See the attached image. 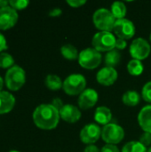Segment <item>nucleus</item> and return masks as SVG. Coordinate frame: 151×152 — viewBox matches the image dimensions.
Returning a JSON list of instances; mask_svg holds the SVG:
<instances>
[{"mask_svg":"<svg viewBox=\"0 0 151 152\" xmlns=\"http://www.w3.org/2000/svg\"><path fill=\"white\" fill-rule=\"evenodd\" d=\"M8 46H7V43H6V39L5 37L3 36V34L0 33V52L7 49Z\"/></svg>","mask_w":151,"mask_h":152,"instance_id":"obj_33","label":"nucleus"},{"mask_svg":"<svg viewBox=\"0 0 151 152\" xmlns=\"http://www.w3.org/2000/svg\"><path fill=\"white\" fill-rule=\"evenodd\" d=\"M61 13H62L61 9H60V8H54L52 11H50L49 16H51V17H58V16H61Z\"/></svg>","mask_w":151,"mask_h":152,"instance_id":"obj_34","label":"nucleus"},{"mask_svg":"<svg viewBox=\"0 0 151 152\" xmlns=\"http://www.w3.org/2000/svg\"><path fill=\"white\" fill-rule=\"evenodd\" d=\"M148 149L140 142L132 141L125 143L122 149V152H147Z\"/></svg>","mask_w":151,"mask_h":152,"instance_id":"obj_24","label":"nucleus"},{"mask_svg":"<svg viewBox=\"0 0 151 152\" xmlns=\"http://www.w3.org/2000/svg\"><path fill=\"white\" fill-rule=\"evenodd\" d=\"M9 152H20V151H11Z\"/></svg>","mask_w":151,"mask_h":152,"instance_id":"obj_39","label":"nucleus"},{"mask_svg":"<svg viewBox=\"0 0 151 152\" xmlns=\"http://www.w3.org/2000/svg\"><path fill=\"white\" fill-rule=\"evenodd\" d=\"M79 137L83 143L93 145L101 137V129L99 125L93 123L85 125L80 131Z\"/></svg>","mask_w":151,"mask_h":152,"instance_id":"obj_10","label":"nucleus"},{"mask_svg":"<svg viewBox=\"0 0 151 152\" xmlns=\"http://www.w3.org/2000/svg\"><path fill=\"white\" fill-rule=\"evenodd\" d=\"M117 37L112 32L99 31L97 32L92 40L93 47L98 52H109L115 49Z\"/></svg>","mask_w":151,"mask_h":152,"instance_id":"obj_4","label":"nucleus"},{"mask_svg":"<svg viewBox=\"0 0 151 152\" xmlns=\"http://www.w3.org/2000/svg\"><path fill=\"white\" fill-rule=\"evenodd\" d=\"M60 112L52 104H41L33 112L35 125L42 130H53L60 122Z\"/></svg>","mask_w":151,"mask_h":152,"instance_id":"obj_1","label":"nucleus"},{"mask_svg":"<svg viewBox=\"0 0 151 152\" xmlns=\"http://www.w3.org/2000/svg\"><path fill=\"white\" fill-rule=\"evenodd\" d=\"M9 6V1H4V0H0V8Z\"/></svg>","mask_w":151,"mask_h":152,"instance_id":"obj_36","label":"nucleus"},{"mask_svg":"<svg viewBox=\"0 0 151 152\" xmlns=\"http://www.w3.org/2000/svg\"><path fill=\"white\" fill-rule=\"evenodd\" d=\"M118 74L115 68L110 67H104L101 69L96 74L97 82L104 86H112L117 79Z\"/></svg>","mask_w":151,"mask_h":152,"instance_id":"obj_13","label":"nucleus"},{"mask_svg":"<svg viewBox=\"0 0 151 152\" xmlns=\"http://www.w3.org/2000/svg\"><path fill=\"white\" fill-rule=\"evenodd\" d=\"M51 104H52L55 109H57L59 111H60V110H61V109L64 106V104H63L62 101H61L60 98H55V99H53Z\"/></svg>","mask_w":151,"mask_h":152,"instance_id":"obj_32","label":"nucleus"},{"mask_svg":"<svg viewBox=\"0 0 151 152\" xmlns=\"http://www.w3.org/2000/svg\"><path fill=\"white\" fill-rule=\"evenodd\" d=\"M17 11L10 5L0 8V29L6 30L12 28L18 21Z\"/></svg>","mask_w":151,"mask_h":152,"instance_id":"obj_11","label":"nucleus"},{"mask_svg":"<svg viewBox=\"0 0 151 152\" xmlns=\"http://www.w3.org/2000/svg\"><path fill=\"white\" fill-rule=\"evenodd\" d=\"M61 53L62 56L69 61H75L78 59L79 56L77 49L70 44H66L62 45L61 48Z\"/></svg>","mask_w":151,"mask_h":152,"instance_id":"obj_20","label":"nucleus"},{"mask_svg":"<svg viewBox=\"0 0 151 152\" xmlns=\"http://www.w3.org/2000/svg\"><path fill=\"white\" fill-rule=\"evenodd\" d=\"M15 105L14 96L5 91L0 92V114H6L10 112Z\"/></svg>","mask_w":151,"mask_h":152,"instance_id":"obj_16","label":"nucleus"},{"mask_svg":"<svg viewBox=\"0 0 151 152\" xmlns=\"http://www.w3.org/2000/svg\"><path fill=\"white\" fill-rule=\"evenodd\" d=\"M142 96L145 102L151 103V81L144 85L142 91Z\"/></svg>","mask_w":151,"mask_h":152,"instance_id":"obj_27","label":"nucleus"},{"mask_svg":"<svg viewBox=\"0 0 151 152\" xmlns=\"http://www.w3.org/2000/svg\"><path fill=\"white\" fill-rule=\"evenodd\" d=\"M142 144H143L145 147L150 146L151 144V134L150 133H146L144 132L141 137H140V141H139Z\"/></svg>","mask_w":151,"mask_h":152,"instance_id":"obj_28","label":"nucleus"},{"mask_svg":"<svg viewBox=\"0 0 151 152\" xmlns=\"http://www.w3.org/2000/svg\"><path fill=\"white\" fill-rule=\"evenodd\" d=\"M44 84L47 88L53 91H57L62 88L63 82L61 81V77L56 75H48L45 77Z\"/></svg>","mask_w":151,"mask_h":152,"instance_id":"obj_22","label":"nucleus"},{"mask_svg":"<svg viewBox=\"0 0 151 152\" xmlns=\"http://www.w3.org/2000/svg\"><path fill=\"white\" fill-rule=\"evenodd\" d=\"M3 86H4V79L0 77V92L3 88Z\"/></svg>","mask_w":151,"mask_h":152,"instance_id":"obj_37","label":"nucleus"},{"mask_svg":"<svg viewBox=\"0 0 151 152\" xmlns=\"http://www.w3.org/2000/svg\"><path fill=\"white\" fill-rule=\"evenodd\" d=\"M127 71L129 74H131L132 76H140L142 74L144 67L143 64L141 61L138 60H131L128 63H127Z\"/></svg>","mask_w":151,"mask_h":152,"instance_id":"obj_23","label":"nucleus"},{"mask_svg":"<svg viewBox=\"0 0 151 152\" xmlns=\"http://www.w3.org/2000/svg\"><path fill=\"white\" fill-rule=\"evenodd\" d=\"M129 51L133 59L142 61L150 56L151 46L146 39L142 37H138L132 42Z\"/></svg>","mask_w":151,"mask_h":152,"instance_id":"obj_8","label":"nucleus"},{"mask_svg":"<svg viewBox=\"0 0 151 152\" xmlns=\"http://www.w3.org/2000/svg\"><path fill=\"white\" fill-rule=\"evenodd\" d=\"M126 6L125 4V3L123 2H114L111 4V10L110 12H112L113 16L115 17L116 20H120V19H124L125 14H126Z\"/></svg>","mask_w":151,"mask_h":152,"instance_id":"obj_21","label":"nucleus"},{"mask_svg":"<svg viewBox=\"0 0 151 152\" xmlns=\"http://www.w3.org/2000/svg\"><path fill=\"white\" fill-rule=\"evenodd\" d=\"M135 31L136 29L133 22L125 18L117 20L113 28V32L117 38L124 40L131 39L135 35Z\"/></svg>","mask_w":151,"mask_h":152,"instance_id":"obj_9","label":"nucleus"},{"mask_svg":"<svg viewBox=\"0 0 151 152\" xmlns=\"http://www.w3.org/2000/svg\"><path fill=\"white\" fill-rule=\"evenodd\" d=\"M125 137L124 128L115 123H109L101 129V138L107 144H118Z\"/></svg>","mask_w":151,"mask_h":152,"instance_id":"obj_7","label":"nucleus"},{"mask_svg":"<svg viewBox=\"0 0 151 152\" xmlns=\"http://www.w3.org/2000/svg\"><path fill=\"white\" fill-rule=\"evenodd\" d=\"M29 4V1L28 0H10L9 5L14 10H23Z\"/></svg>","mask_w":151,"mask_h":152,"instance_id":"obj_26","label":"nucleus"},{"mask_svg":"<svg viewBox=\"0 0 151 152\" xmlns=\"http://www.w3.org/2000/svg\"><path fill=\"white\" fill-rule=\"evenodd\" d=\"M59 112H60L61 118L66 121L67 123H70V124L77 123L81 118L82 116L79 108L72 104L64 105Z\"/></svg>","mask_w":151,"mask_h":152,"instance_id":"obj_14","label":"nucleus"},{"mask_svg":"<svg viewBox=\"0 0 151 152\" xmlns=\"http://www.w3.org/2000/svg\"><path fill=\"white\" fill-rule=\"evenodd\" d=\"M116 20L112 12L106 8L96 10L93 15V22L100 31L112 32Z\"/></svg>","mask_w":151,"mask_h":152,"instance_id":"obj_2","label":"nucleus"},{"mask_svg":"<svg viewBox=\"0 0 151 152\" xmlns=\"http://www.w3.org/2000/svg\"><path fill=\"white\" fill-rule=\"evenodd\" d=\"M84 152H101V150L97 146L93 144V145H87Z\"/></svg>","mask_w":151,"mask_h":152,"instance_id":"obj_35","label":"nucleus"},{"mask_svg":"<svg viewBox=\"0 0 151 152\" xmlns=\"http://www.w3.org/2000/svg\"><path fill=\"white\" fill-rule=\"evenodd\" d=\"M101 59L102 56L100 52L95 50L93 47H89L79 53L77 60L82 68L85 69H94L100 66Z\"/></svg>","mask_w":151,"mask_h":152,"instance_id":"obj_6","label":"nucleus"},{"mask_svg":"<svg viewBox=\"0 0 151 152\" xmlns=\"http://www.w3.org/2000/svg\"><path fill=\"white\" fill-rule=\"evenodd\" d=\"M138 122L142 129L151 134V105L143 107L138 115Z\"/></svg>","mask_w":151,"mask_h":152,"instance_id":"obj_15","label":"nucleus"},{"mask_svg":"<svg viewBox=\"0 0 151 152\" xmlns=\"http://www.w3.org/2000/svg\"><path fill=\"white\" fill-rule=\"evenodd\" d=\"M111 119H112V113H111V110L108 107L101 106L95 110L94 120L99 125L106 126L110 123Z\"/></svg>","mask_w":151,"mask_h":152,"instance_id":"obj_17","label":"nucleus"},{"mask_svg":"<svg viewBox=\"0 0 151 152\" xmlns=\"http://www.w3.org/2000/svg\"><path fill=\"white\" fill-rule=\"evenodd\" d=\"M62 89L68 95H80L86 89V79L81 74L69 75L63 81Z\"/></svg>","mask_w":151,"mask_h":152,"instance_id":"obj_3","label":"nucleus"},{"mask_svg":"<svg viewBox=\"0 0 151 152\" xmlns=\"http://www.w3.org/2000/svg\"><path fill=\"white\" fill-rule=\"evenodd\" d=\"M14 64V59L13 57L7 53H0V68L6 69V68H12Z\"/></svg>","mask_w":151,"mask_h":152,"instance_id":"obj_25","label":"nucleus"},{"mask_svg":"<svg viewBox=\"0 0 151 152\" xmlns=\"http://www.w3.org/2000/svg\"><path fill=\"white\" fill-rule=\"evenodd\" d=\"M101 152H120L118 148L116 146V145H113V144H106L104 145L101 150Z\"/></svg>","mask_w":151,"mask_h":152,"instance_id":"obj_30","label":"nucleus"},{"mask_svg":"<svg viewBox=\"0 0 151 152\" xmlns=\"http://www.w3.org/2000/svg\"><path fill=\"white\" fill-rule=\"evenodd\" d=\"M127 46V43L126 40L121 39V38H117V42H116V46L115 48L117 50H124L125 49Z\"/></svg>","mask_w":151,"mask_h":152,"instance_id":"obj_31","label":"nucleus"},{"mask_svg":"<svg viewBox=\"0 0 151 152\" xmlns=\"http://www.w3.org/2000/svg\"><path fill=\"white\" fill-rule=\"evenodd\" d=\"M98 94L94 89L86 88L78 97L77 104L81 110H90L94 107L98 102Z\"/></svg>","mask_w":151,"mask_h":152,"instance_id":"obj_12","label":"nucleus"},{"mask_svg":"<svg viewBox=\"0 0 151 152\" xmlns=\"http://www.w3.org/2000/svg\"><path fill=\"white\" fill-rule=\"evenodd\" d=\"M147 152H151V147L150 148H149V149H148V151Z\"/></svg>","mask_w":151,"mask_h":152,"instance_id":"obj_38","label":"nucleus"},{"mask_svg":"<svg viewBox=\"0 0 151 152\" xmlns=\"http://www.w3.org/2000/svg\"><path fill=\"white\" fill-rule=\"evenodd\" d=\"M67 4H68L70 7L78 8V7H81V6H83L84 4H86V1H85V0H68V1H67Z\"/></svg>","mask_w":151,"mask_h":152,"instance_id":"obj_29","label":"nucleus"},{"mask_svg":"<svg viewBox=\"0 0 151 152\" xmlns=\"http://www.w3.org/2000/svg\"><path fill=\"white\" fill-rule=\"evenodd\" d=\"M121 60V54L118 52V50H111L108 53H106V55L104 57V61L106 64V67L115 68L117 66Z\"/></svg>","mask_w":151,"mask_h":152,"instance_id":"obj_19","label":"nucleus"},{"mask_svg":"<svg viewBox=\"0 0 151 152\" xmlns=\"http://www.w3.org/2000/svg\"><path fill=\"white\" fill-rule=\"evenodd\" d=\"M150 42H151V34H150Z\"/></svg>","mask_w":151,"mask_h":152,"instance_id":"obj_40","label":"nucleus"},{"mask_svg":"<svg viewBox=\"0 0 151 152\" xmlns=\"http://www.w3.org/2000/svg\"><path fill=\"white\" fill-rule=\"evenodd\" d=\"M141 101V96L136 91H127L125 92L123 96H122V102H124L125 105L129 106V107H134L140 103Z\"/></svg>","mask_w":151,"mask_h":152,"instance_id":"obj_18","label":"nucleus"},{"mask_svg":"<svg viewBox=\"0 0 151 152\" xmlns=\"http://www.w3.org/2000/svg\"><path fill=\"white\" fill-rule=\"evenodd\" d=\"M4 80L8 89L17 91L24 86L26 82V73L21 67L14 65L6 71Z\"/></svg>","mask_w":151,"mask_h":152,"instance_id":"obj_5","label":"nucleus"}]
</instances>
